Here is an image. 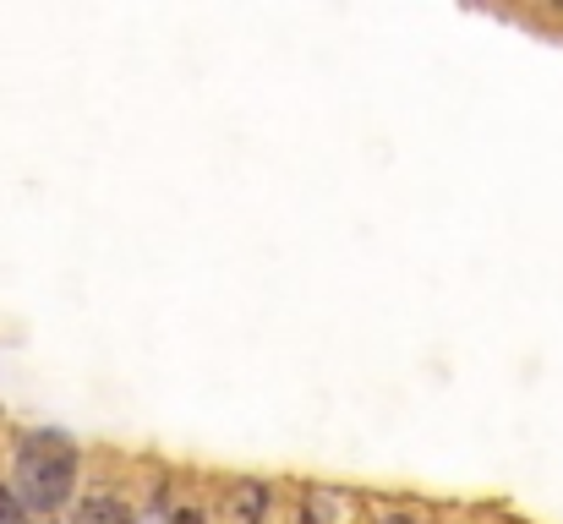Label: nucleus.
I'll return each instance as SVG.
<instances>
[{"label":"nucleus","instance_id":"f257e3e1","mask_svg":"<svg viewBox=\"0 0 563 524\" xmlns=\"http://www.w3.org/2000/svg\"><path fill=\"white\" fill-rule=\"evenodd\" d=\"M77 487V454L60 432H27L11 470V498L33 514H55Z\"/></svg>","mask_w":563,"mask_h":524},{"label":"nucleus","instance_id":"f03ea898","mask_svg":"<svg viewBox=\"0 0 563 524\" xmlns=\"http://www.w3.org/2000/svg\"><path fill=\"white\" fill-rule=\"evenodd\" d=\"M71 524H132V514H126L115 498H88V503L71 514Z\"/></svg>","mask_w":563,"mask_h":524},{"label":"nucleus","instance_id":"7ed1b4c3","mask_svg":"<svg viewBox=\"0 0 563 524\" xmlns=\"http://www.w3.org/2000/svg\"><path fill=\"white\" fill-rule=\"evenodd\" d=\"M0 524H27V514H22V503L0 487Z\"/></svg>","mask_w":563,"mask_h":524},{"label":"nucleus","instance_id":"20e7f679","mask_svg":"<svg viewBox=\"0 0 563 524\" xmlns=\"http://www.w3.org/2000/svg\"><path fill=\"white\" fill-rule=\"evenodd\" d=\"M383 524H416V520H410V514H388Z\"/></svg>","mask_w":563,"mask_h":524},{"label":"nucleus","instance_id":"39448f33","mask_svg":"<svg viewBox=\"0 0 563 524\" xmlns=\"http://www.w3.org/2000/svg\"><path fill=\"white\" fill-rule=\"evenodd\" d=\"M176 524H202V520H197V514H181V520H176Z\"/></svg>","mask_w":563,"mask_h":524}]
</instances>
